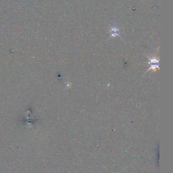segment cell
I'll return each mask as SVG.
<instances>
[{
  "label": "cell",
  "instance_id": "cell-1",
  "mask_svg": "<svg viewBox=\"0 0 173 173\" xmlns=\"http://www.w3.org/2000/svg\"><path fill=\"white\" fill-rule=\"evenodd\" d=\"M148 59L149 60V62L148 63V64L150 65V67L148 69V71L152 69L153 71H156L157 69H159V59H157L156 57L153 56V57H148Z\"/></svg>",
  "mask_w": 173,
  "mask_h": 173
},
{
  "label": "cell",
  "instance_id": "cell-2",
  "mask_svg": "<svg viewBox=\"0 0 173 173\" xmlns=\"http://www.w3.org/2000/svg\"><path fill=\"white\" fill-rule=\"evenodd\" d=\"M109 32L110 33V37H116L120 36V31H119V26L118 24H115L112 26L110 27Z\"/></svg>",
  "mask_w": 173,
  "mask_h": 173
}]
</instances>
